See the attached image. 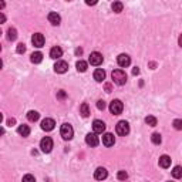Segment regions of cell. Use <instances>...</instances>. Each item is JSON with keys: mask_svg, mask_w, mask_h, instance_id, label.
<instances>
[{"mask_svg": "<svg viewBox=\"0 0 182 182\" xmlns=\"http://www.w3.org/2000/svg\"><path fill=\"white\" fill-rule=\"evenodd\" d=\"M115 131L118 135H127L130 132V124L127 121H120L118 124L115 125Z\"/></svg>", "mask_w": 182, "mask_h": 182, "instance_id": "cell-5", "label": "cell"}, {"mask_svg": "<svg viewBox=\"0 0 182 182\" xmlns=\"http://www.w3.org/2000/svg\"><path fill=\"white\" fill-rule=\"evenodd\" d=\"M7 38H9L10 42H14L17 38V30L13 29V27H10L9 30H7Z\"/></svg>", "mask_w": 182, "mask_h": 182, "instance_id": "cell-23", "label": "cell"}, {"mask_svg": "<svg viewBox=\"0 0 182 182\" xmlns=\"http://www.w3.org/2000/svg\"><path fill=\"white\" fill-rule=\"evenodd\" d=\"M160 166L161 168H170L171 166V158L168 155H162L160 158Z\"/></svg>", "mask_w": 182, "mask_h": 182, "instance_id": "cell-19", "label": "cell"}, {"mask_svg": "<svg viewBox=\"0 0 182 182\" xmlns=\"http://www.w3.org/2000/svg\"><path fill=\"white\" fill-rule=\"evenodd\" d=\"M107 175H108V172H107V170H106V168H102V166L97 168L96 172H94V176H96V179H98V181H102V179H106Z\"/></svg>", "mask_w": 182, "mask_h": 182, "instance_id": "cell-15", "label": "cell"}, {"mask_svg": "<svg viewBox=\"0 0 182 182\" xmlns=\"http://www.w3.org/2000/svg\"><path fill=\"white\" fill-rule=\"evenodd\" d=\"M112 77V81H114L117 86H124L125 83H127V74H125V71L122 70H114L111 74Z\"/></svg>", "mask_w": 182, "mask_h": 182, "instance_id": "cell-1", "label": "cell"}, {"mask_svg": "<svg viewBox=\"0 0 182 182\" xmlns=\"http://www.w3.org/2000/svg\"><path fill=\"white\" fill-rule=\"evenodd\" d=\"M102 144L106 145V147H112V145L115 144V138L112 134H110V132H107V134L102 135Z\"/></svg>", "mask_w": 182, "mask_h": 182, "instance_id": "cell-14", "label": "cell"}, {"mask_svg": "<svg viewBox=\"0 0 182 182\" xmlns=\"http://www.w3.org/2000/svg\"><path fill=\"white\" fill-rule=\"evenodd\" d=\"M67 97V94H66V91H63V90H60V91H57V98L58 100H64Z\"/></svg>", "mask_w": 182, "mask_h": 182, "instance_id": "cell-31", "label": "cell"}, {"mask_svg": "<svg viewBox=\"0 0 182 182\" xmlns=\"http://www.w3.org/2000/svg\"><path fill=\"white\" fill-rule=\"evenodd\" d=\"M80 114L83 115L84 118H87V117L90 115V107H88L87 102H83V104L80 106Z\"/></svg>", "mask_w": 182, "mask_h": 182, "instance_id": "cell-20", "label": "cell"}, {"mask_svg": "<svg viewBox=\"0 0 182 182\" xmlns=\"http://www.w3.org/2000/svg\"><path fill=\"white\" fill-rule=\"evenodd\" d=\"M94 80H96L97 83H102V81L106 80V71L102 70V68H97V70L94 71Z\"/></svg>", "mask_w": 182, "mask_h": 182, "instance_id": "cell-16", "label": "cell"}, {"mask_svg": "<svg viewBox=\"0 0 182 182\" xmlns=\"http://www.w3.org/2000/svg\"><path fill=\"white\" fill-rule=\"evenodd\" d=\"M97 108H98V110H104V108H106V101L98 100V101H97Z\"/></svg>", "mask_w": 182, "mask_h": 182, "instance_id": "cell-32", "label": "cell"}, {"mask_svg": "<svg viewBox=\"0 0 182 182\" xmlns=\"http://www.w3.org/2000/svg\"><path fill=\"white\" fill-rule=\"evenodd\" d=\"M76 54H83V48H76Z\"/></svg>", "mask_w": 182, "mask_h": 182, "instance_id": "cell-38", "label": "cell"}, {"mask_svg": "<svg viewBox=\"0 0 182 182\" xmlns=\"http://www.w3.org/2000/svg\"><path fill=\"white\" fill-rule=\"evenodd\" d=\"M93 130L97 134H102V132L106 131V124H104L101 120H96V121L93 122Z\"/></svg>", "mask_w": 182, "mask_h": 182, "instance_id": "cell-12", "label": "cell"}, {"mask_svg": "<svg viewBox=\"0 0 182 182\" xmlns=\"http://www.w3.org/2000/svg\"><path fill=\"white\" fill-rule=\"evenodd\" d=\"M32 43L34 47H43L44 46V36L42 34V33H36V34H33L32 37Z\"/></svg>", "mask_w": 182, "mask_h": 182, "instance_id": "cell-7", "label": "cell"}, {"mask_svg": "<svg viewBox=\"0 0 182 182\" xmlns=\"http://www.w3.org/2000/svg\"><path fill=\"white\" fill-rule=\"evenodd\" d=\"M60 134H61V137H63V140L68 141V140L73 138L74 130H73V127H71L70 124H63L61 125V128H60Z\"/></svg>", "mask_w": 182, "mask_h": 182, "instance_id": "cell-2", "label": "cell"}, {"mask_svg": "<svg viewBox=\"0 0 182 182\" xmlns=\"http://www.w3.org/2000/svg\"><path fill=\"white\" fill-rule=\"evenodd\" d=\"M17 132H19L22 137H29L30 135V127L29 125L22 124V125H19V128H17Z\"/></svg>", "mask_w": 182, "mask_h": 182, "instance_id": "cell-18", "label": "cell"}, {"mask_svg": "<svg viewBox=\"0 0 182 182\" xmlns=\"http://www.w3.org/2000/svg\"><path fill=\"white\" fill-rule=\"evenodd\" d=\"M38 118H40V114H38L37 111H29L27 112V120H29L30 122H36Z\"/></svg>", "mask_w": 182, "mask_h": 182, "instance_id": "cell-22", "label": "cell"}, {"mask_svg": "<svg viewBox=\"0 0 182 182\" xmlns=\"http://www.w3.org/2000/svg\"><path fill=\"white\" fill-rule=\"evenodd\" d=\"M151 141H152L155 145H160L161 142H162V138H161V134H158V132H154L152 135H151Z\"/></svg>", "mask_w": 182, "mask_h": 182, "instance_id": "cell-25", "label": "cell"}, {"mask_svg": "<svg viewBox=\"0 0 182 182\" xmlns=\"http://www.w3.org/2000/svg\"><path fill=\"white\" fill-rule=\"evenodd\" d=\"M102 54L101 53H98V51H94V53H91L90 54V58H88V63L91 64V66H100V64L102 63Z\"/></svg>", "mask_w": 182, "mask_h": 182, "instance_id": "cell-6", "label": "cell"}, {"mask_svg": "<svg viewBox=\"0 0 182 182\" xmlns=\"http://www.w3.org/2000/svg\"><path fill=\"white\" fill-rule=\"evenodd\" d=\"M67 70H68V64L66 63V61L58 60L57 63L54 64V71H56V73H58V74H64Z\"/></svg>", "mask_w": 182, "mask_h": 182, "instance_id": "cell-10", "label": "cell"}, {"mask_svg": "<svg viewBox=\"0 0 182 182\" xmlns=\"http://www.w3.org/2000/svg\"><path fill=\"white\" fill-rule=\"evenodd\" d=\"M86 142L87 145H90V147H97L98 145V137H97V132H90V134L86 135Z\"/></svg>", "mask_w": 182, "mask_h": 182, "instance_id": "cell-8", "label": "cell"}, {"mask_svg": "<svg viewBox=\"0 0 182 182\" xmlns=\"http://www.w3.org/2000/svg\"><path fill=\"white\" fill-rule=\"evenodd\" d=\"M174 128L175 130H182V120H175L174 121Z\"/></svg>", "mask_w": 182, "mask_h": 182, "instance_id": "cell-30", "label": "cell"}, {"mask_svg": "<svg viewBox=\"0 0 182 182\" xmlns=\"http://www.w3.org/2000/svg\"><path fill=\"white\" fill-rule=\"evenodd\" d=\"M67 2H71V0H67Z\"/></svg>", "mask_w": 182, "mask_h": 182, "instance_id": "cell-42", "label": "cell"}, {"mask_svg": "<svg viewBox=\"0 0 182 182\" xmlns=\"http://www.w3.org/2000/svg\"><path fill=\"white\" fill-rule=\"evenodd\" d=\"M145 122H147L150 127H155L158 121H157V118H155V117H152V115H148L147 118H145Z\"/></svg>", "mask_w": 182, "mask_h": 182, "instance_id": "cell-28", "label": "cell"}, {"mask_svg": "<svg viewBox=\"0 0 182 182\" xmlns=\"http://www.w3.org/2000/svg\"><path fill=\"white\" fill-rule=\"evenodd\" d=\"M61 56H63V48L61 47H53L50 50V57L51 58H54V60H57V58H60Z\"/></svg>", "mask_w": 182, "mask_h": 182, "instance_id": "cell-17", "label": "cell"}, {"mask_svg": "<svg viewBox=\"0 0 182 182\" xmlns=\"http://www.w3.org/2000/svg\"><path fill=\"white\" fill-rule=\"evenodd\" d=\"M97 2H98V0H86V3L88 4V6H94V4H97Z\"/></svg>", "mask_w": 182, "mask_h": 182, "instance_id": "cell-35", "label": "cell"}, {"mask_svg": "<svg viewBox=\"0 0 182 182\" xmlns=\"http://www.w3.org/2000/svg\"><path fill=\"white\" fill-rule=\"evenodd\" d=\"M117 176H118V179H127L128 178V174L125 172V171H120Z\"/></svg>", "mask_w": 182, "mask_h": 182, "instance_id": "cell-33", "label": "cell"}, {"mask_svg": "<svg viewBox=\"0 0 182 182\" xmlns=\"http://www.w3.org/2000/svg\"><path fill=\"white\" fill-rule=\"evenodd\" d=\"M132 74H134V76L140 74V68H138V67H134V70H132Z\"/></svg>", "mask_w": 182, "mask_h": 182, "instance_id": "cell-37", "label": "cell"}, {"mask_svg": "<svg viewBox=\"0 0 182 182\" xmlns=\"http://www.w3.org/2000/svg\"><path fill=\"white\" fill-rule=\"evenodd\" d=\"M23 181H36V179L33 175H26V176H23Z\"/></svg>", "mask_w": 182, "mask_h": 182, "instance_id": "cell-34", "label": "cell"}, {"mask_svg": "<svg viewBox=\"0 0 182 182\" xmlns=\"http://www.w3.org/2000/svg\"><path fill=\"white\" fill-rule=\"evenodd\" d=\"M32 63H34V64H38V63H42V60H43V54L40 53V51H36V53H33L32 54Z\"/></svg>", "mask_w": 182, "mask_h": 182, "instance_id": "cell-21", "label": "cell"}, {"mask_svg": "<svg viewBox=\"0 0 182 182\" xmlns=\"http://www.w3.org/2000/svg\"><path fill=\"white\" fill-rule=\"evenodd\" d=\"M40 148H42V151L46 154L51 152V150H53V140H51L50 137H44L40 141Z\"/></svg>", "mask_w": 182, "mask_h": 182, "instance_id": "cell-4", "label": "cell"}, {"mask_svg": "<svg viewBox=\"0 0 182 182\" xmlns=\"http://www.w3.org/2000/svg\"><path fill=\"white\" fill-rule=\"evenodd\" d=\"M2 22H6V16H4V14H3V13H2Z\"/></svg>", "mask_w": 182, "mask_h": 182, "instance_id": "cell-41", "label": "cell"}, {"mask_svg": "<svg viewBox=\"0 0 182 182\" xmlns=\"http://www.w3.org/2000/svg\"><path fill=\"white\" fill-rule=\"evenodd\" d=\"M54 120L53 118H44L42 121V130L43 131H51V130H54Z\"/></svg>", "mask_w": 182, "mask_h": 182, "instance_id": "cell-11", "label": "cell"}, {"mask_svg": "<svg viewBox=\"0 0 182 182\" xmlns=\"http://www.w3.org/2000/svg\"><path fill=\"white\" fill-rule=\"evenodd\" d=\"M47 19H48V22H50L53 26H58V24H60V22H61L60 14H58V13H56V12H50V13H48Z\"/></svg>", "mask_w": 182, "mask_h": 182, "instance_id": "cell-13", "label": "cell"}, {"mask_svg": "<svg viewBox=\"0 0 182 182\" xmlns=\"http://www.w3.org/2000/svg\"><path fill=\"white\" fill-rule=\"evenodd\" d=\"M117 63H118L120 67H128L131 64V57L128 54H120L117 57Z\"/></svg>", "mask_w": 182, "mask_h": 182, "instance_id": "cell-9", "label": "cell"}, {"mask_svg": "<svg viewBox=\"0 0 182 182\" xmlns=\"http://www.w3.org/2000/svg\"><path fill=\"white\" fill-rule=\"evenodd\" d=\"M111 88H112L111 84H106V91L107 93H111Z\"/></svg>", "mask_w": 182, "mask_h": 182, "instance_id": "cell-36", "label": "cell"}, {"mask_svg": "<svg viewBox=\"0 0 182 182\" xmlns=\"http://www.w3.org/2000/svg\"><path fill=\"white\" fill-rule=\"evenodd\" d=\"M178 43H179V46H181V47H182V34L179 36V38H178Z\"/></svg>", "mask_w": 182, "mask_h": 182, "instance_id": "cell-40", "label": "cell"}, {"mask_svg": "<svg viewBox=\"0 0 182 182\" xmlns=\"http://www.w3.org/2000/svg\"><path fill=\"white\" fill-rule=\"evenodd\" d=\"M122 110H124V104H122L120 100H114V101H111V104H110V111H111V114L118 115V114L122 112Z\"/></svg>", "mask_w": 182, "mask_h": 182, "instance_id": "cell-3", "label": "cell"}, {"mask_svg": "<svg viewBox=\"0 0 182 182\" xmlns=\"http://www.w3.org/2000/svg\"><path fill=\"white\" fill-rule=\"evenodd\" d=\"M172 176L174 178H176V179H179V178H182V166H175L172 170Z\"/></svg>", "mask_w": 182, "mask_h": 182, "instance_id": "cell-27", "label": "cell"}, {"mask_svg": "<svg viewBox=\"0 0 182 182\" xmlns=\"http://www.w3.org/2000/svg\"><path fill=\"white\" fill-rule=\"evenodd\" d=\"M14 122H16V120H14V118H12V120H9V121H7V124H9V125H13V124H14Z\"/></svg>", "mask_w": 182, "mask_h": 182, "instance_id": "cell-39", "label": "cell"}, {"mask_svg": "<svg viewBox=\"0 0 182 182\" xmlns=\"http://www.w3.org/2000/svg\"><path fill=\"white\" fill-rule=\"evenodd\" d=\"M111 7H112V10H114L115 13H121L122 9H124V4H122L121 2H114Z\"/></svg>", "mask_w": 182, "mask_h": 182, "instance_id": "cell-26", "label": "cell"}, {"mask_svg": "<svg viewBox=\"0 0 182 182\" xmlns=\"http://www.w3.org/2000/svg\"><path fill=\"white\" fill-rule=\"evenodd\" d=\"M76 67H77V70L80 71V73H84V71L87 70V67H88V64L86 63V61H83V60H80V61H77V64H76Z\"/></svg>", "mask_w": 182, "mask_h": 182, "instance_id": "cell-24", "label": "cell"}, {"mask_svg": "<svg viewBox=\"0 0 182 182\" xmlns=\"http://www.w3.org/2000/svg\"><path fill=\"white\" fill-rule=\"evenodd\" d=\"M17 53H19V54H23V53H24L26 51V46L23 44V43H20V44H17Z\"/></svg>", "mask_w": 182, "mask_h": 182, "instance_id": "cell-29", "label": "cell"}]
</instances>
